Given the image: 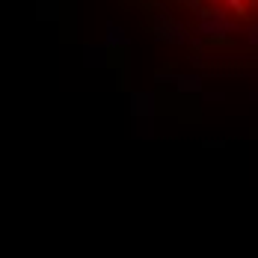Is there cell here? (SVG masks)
Instances as JSON below:
<instances>
[{
  "label": "cell",
  "mask_w": 258,
  "mask_h": 258,
  "mask_svg": "<svg viewBox=\"0 0 258 258\" xmlns=\"http://www.w3.org/2000/svg\"><path fill=\"white\" fill-rule=\"evenodd\" d=\"M199 30H202L205 36H229V33H234L237 27H234L232 21H226V18H223V12L211 9L208 15H202V24H199Z\"/></svg>",
  "instance_id": "obj_1"
},
{
  "label": "cell",
  "mask_w": 258,
  "mask_h": 258,
  "mask_svg": "<svg viewBox=\"0 0 258 258\" xmlns=\"http://www.w3.org/2000/svg\"><path fill=\"white\" fill-rule=\"evenodd\" d=\"M226 3L232 6V9L237 12V15H243V12H246V3H243V0H226Z\"/></svg>",
  "instance_id": "obj_2"
},
{
  "label": "cell",
  "mask_w": 258,
  "mask_h": 258,
  "mask_svg": "<svg viewBox=\"0 0 258 258\" xmlns=\"http://www.w3.org/2000/svg\"><path fill=\"white\" fill-rule=\"evenodd\" d=\"M249 45H258V30H249Z\"/></svg>",
  "instance_id": "obj_3"
}]
</instances>
